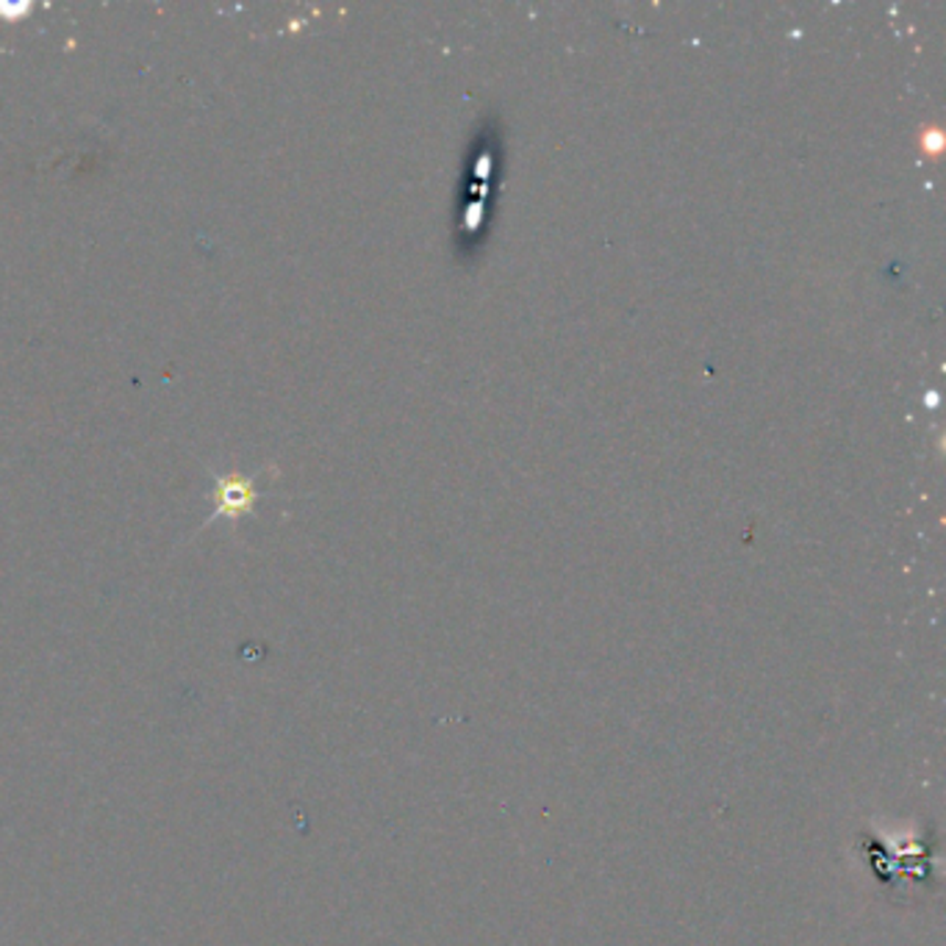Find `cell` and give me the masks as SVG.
Returning <instances> with one entry per match:
<instances>
[{
  "instance_id": "1",
  "label": "cell",
  "mask_w": 946,
  "mask_h": 946,
  "mask_svg": "<svg viewBox=\"0 0 946 946\" xmlns=\"http://www.w3.org/2000/svg\"><path fill=\"white\" fill-rule=\"evenodd\" d=\"M258 489L256 478H245V475H223L217 478V511L214 517L236 519L247 513L256 502Z\"/></svg>"
},
{
  "instance_id": "2",
  "label": "cell",
  "mask_w": 946,
  "mask_h": 946,
  "mask_svg": "<svg viewBox=\"0 0 946 946\" xmlns=\"http://www.w3.org/2000/svg\"><path fill=\"white\" fill-rule=\"evenodd\" d=\"M29 12V3H20V7H9V3H0V14H7V18H18V14Z\"/></svg>"
}]
</instances>
